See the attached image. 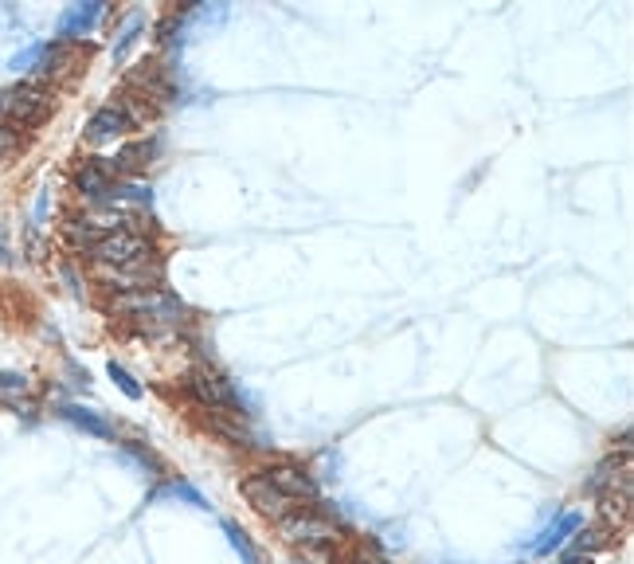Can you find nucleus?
Instances as JSON below:
<instances>
[{
	"instance_id": "f257e3e1",
	"label": "nucleus",
	"mask_w": 634,
	"mask_h": 564,
	"mask_svg": "<svg viewBox=\"0 0 634 564\" xmlns=\"http://www.w3.org/2000/svg\"><path fill=\"white\" fill-rule=\"evenodd\" d=\"M184 388H188V396L200 404V408H208V412H220V416H247L243 412V396L235 392V384L220 376L216 369H192V373L184 376Z\"/></svg>"
},
{
	"instance_id": "f03ea898",
	"label": "nucleus",
	"mask_w": 634,
	"mask_h": 564,
	"mask_svg": "<svg viewBox=\"0 0 634 564\" xmlns=\"http://www.w3.org/2000/svg\"><path fill=\"white\" fill-rule=\"evenodd\" d=\"M0 110H4L8 126H40L51 110V98L36 83H20V87H8L0 94Z\"/></svg>"
},
{
	"instance_id": "7ed1b4c3",
	"label": "nucleus",
	"mask_w": 634,
	"mask_h": 564,
	"mask_svg": "<svg viewBox=\"0 0 634 564\" xmlns=\"http://www.w3.org/2000/svg\"><path fill=\"white\" fill-rule=\"evenodd\" d=\"M91 255H94V263H102V267H130L137 259H149V255H153V243L141 232L122 228V232L102 235L91 247Z\"/></svg>"
},
{
	"instance_id": "20e7f679",
	"label": "nucleus",
	"mask_w": 634,
	"mask_h": 564,
	"mask_svg": "<svg viewBox=\"0 0 634 564\" xmlns=\"http://www.w3.org/2000/svg\"><path fill=\"white\" fill-rule=\"evenodd\" d=\"M243 498L259 510L263 517H271V521H282V517H290L294 514V506L298 502H290L282 490H274L271 482L263 478V470L259 474H251V478H243Z\"/></svg>"
},
{
	"instance_id": "39448f33",
	"label": "nucleus",
	"mask_w": 634,
	"mask_h": 564,
	"mask_svg": "<svg viewBox=\"0 0 634 564\" xmlns=\"http://www.w3.org/2000/svg\"><path fill=\"white\" fill-rule=\"evenodd\" d=\"M282 533H286L290 541H298V545H325V541L337 537V525H333V517L306 510V514L282 517Z\"/></svg>"
},
{
	"instance_id": "423d86ee",
	"label": "nucleus",
	"mask_w": 634,
	"mask_h": 564,
	"mask_svg": "<svg viewBox=\"0 0 634 564\" xmlns=\"http://www.w3.org/2000/svg\"><path fill=\"white\" fill-rule=\"evenodd\" d=\"M263 478L271 482L274 490H282L290 502H317V482L294 463H274L263 470Z\"/></svg>"
},
{
	"instance_id": "0eeeda50",
	"label": "nucleus",
	"mask_w": 634,
	"mask_h": 564,
	"mask_svg": "<svg viewBox=\"0 0 634 564\" xmlns=\"http://www.w3.org/2000/svg\"><path fill=\"white\" fill-rule=\"evenodd\" d=\"M106 4L102 0H87V4H71L63 8L59 16V44H71V40H83L87 32H94V24L102 20Z\"/></svg>"
},
{
	"instance_id": "6e6552de",
	"label": "nucleus",
	"mask_w": 634,
	"mask_h": 564,
	"mask_svg": "<svg viewBox=\"0 0 634 564\" xmlns=\"http://www.w3.org/2000/svg\"><path fill=\"white\" fill-rule=\"evenodd\" d=\"M130 126H134L130 110H126L122 102H110V106H102V110H98V114L91 118V122H87V138H91V141L122 138V134H126Z\"/></svg>"
},
{
	"instance_id": "1a4fd4ad",
	"label": "nucleus",
	"mask_w": 634,
	"mask_h": 564,
	"mask_svg": "<svg viewBox=\"0 0 634 564\" xmlns=\"http://www.w3.org/2000/svg\"><path fill=\"white\" fill-rule=\"evenodd\" d=\"M75 185L83 196H91V200H102L110 185H114V169H110V161H102V157H91L83 169H79V177H75Z\"/></svg>"
},
{
	"instance_id": "9d476101",
	"label": "nucleus",
	"mask_w": 634,
	"mask_h": 564,
	"mask_svg": "<svg viewBox=\"0 0 634 564\" xmlns=\"http://www.w3.org/2000/svg\"><path fill=\"white\" fill-rule=\"evenodd\" d=\"M59 416L71 423V427H79V431L94 435V439H114V423L106 420L102 412L83 408V404H63V408H59Z\"/></svg>"
},
{
	"instance_id": "9b49d317",
	"label": "nucleus",
	"mask_w": 634,
	"mask_h": 564,
	"mask_svg": "<svg viewBox=\"0 0 634 564\" xmlns=\"http://www.w3.org/2000/svg\"><path fill=\"white\" fill-rule=\"evenodd\" d=\"M580 525H584V514H560L556 521H552V525H548V529H544L541 537L533 541V553L548 557V553H552V549H560V545H564V541H568V537H572Z\"/></svg>"
},
{
	"instance_id": "f8f14e48",
	"label": "nucleus",
	"mask_w": 634,
	"mask_h": 564,
	"mask_svg": "<svg viewBox=\"0 0 634 564\" xmlns=\"http://www.w3.org/2000/svg\"><path fill=\"white\" fill-rule=\"evenodd\" d=\"M153 141H137V145H126L118 157H114V165L110 169H122V173H137V169H145L149 165V157H153Z\"/></svg>"
},
{
	"instance_id": "ddd939ff",
	"label": "nucleus",
	"mask_w": 634,
	"mask_h": 564,
	"mask_svg": "<svg viewBox=\"0 0 634 564\" xmlns=\"http://www.w3.org/2000/svg\"><path fill=\"white\" fill-rule=\"evenodd\" d=\"M576 533H580L576 549H580L584 557H588L591 549H603V545H611V521H599V525H580Z\"/></svg>"
},
{
	"instance_id": "4468645a",
	"label": "nucleus",
	"mask_w": 634,
	"mask_h": 564,
	"mask_svg": "<svg viewBox=\"0 0 634 564\" xmlns=\"http://www.w3.org/2000/svg\"><path fill=\"white\" fill-rule=\"evenodd\" d=\"M102 200H110V204H134V208H149V188L141 185H110V192L102 196Z\"/></svg>"
},
{
	"instance_id": "2eb2a0df",
	"label": "nucleus",
	"mask_w": 634,
	"mask_h": 564,
	"mask_svg": "<svg viewBox=\"0 0 634 564\" xmlns=\"http://www.w3.org/2000/svg\"><path fill=\"white\" fill-rule=\"evenodd\" d=\"M224 533H227V541H231V549L243 557V564H259V549L251 545V537H247L235 521H224Z\"/></svg>"
},
{
	"instance_id": "dca6fc26",
	"label": "nucleus",
	"mask_w": 634,
	"mask_h": 564,
	"mask_svg": "<svg viewBox=\"0 0 634 564\" xmlns=\"http://www.w3.org/2000/svg\"><path fill=\"white\" fill-rule=\"evenodd\" d=\"M141 32H145V20H141V16H130L126 28H122V36H118V44H114V59H118V63L130 55V47L141 40Z\"/></svg>"
},
{
	"instance_id": "f3484780",
	"label": "nucleus",
	"mask_w": 634,
	"mask_h": 564,
	"mask_svg": "<svg viewBox=\"0 0 634 564\" xmlns=\"http://www.w3.org/2000/svg\"><path fill=\"white\" fill-rule=\"evenodd\" d=\"M161 494H169V498H181L188 506H196V510H208V498L200 494V490H192L188 482H173V486H165V490H157L153 498H161Z\"/></svg>"
},
{
	"instance_id": "a211bd4d",
	"label": "nucleus",
	"mask_w": 634,
	"mask_h": 564,
	"mask_svg": "<svg viewBox=\"0 0 634 564\" xmlns=\"http://www.w3.org/2000/svg\"><path fill=\"white\" fill-rule=\"evenodd\" d=\"M44 47L47 44H28L24 51H16L12 59H8V67L20 75V71H36L40 67V59H44Z\"/></svg>"
},
{
	"instance_id": "6ab92c4d",
	"label": "nucleus",
	"mask_w": 634,
	"mask_h": 564,
	"mask_svg": "<svg viewBox=\"0 0 634 564\" xmlns=\"http://www.w3.org/2000/svg\"><path fill=\"white\" fill-rule=\"evenodd\" d=\"M106 373H110V380H114V384H118V388H122L130 400H141V396H145V388H141V384L134 380V373H130V369H122L118 361H110V369H106Z\"/></svg>"
},
{
	"instance_id": "aec40b11",
	"label": "nucleus",
	"mask_w": 634,
	"mask_h": 564,
	"mask_svg": "<svg viewBox=\"0 0 634 564\" xmlns=\"http://www.w3.org/2000/svg\"><path fill=\"white\" fill-rule=\"evenodd\" d=\"M212 427L224 435V439H231L235 447H251V435L243 431V427H235V423H224V420H212Z\"/></svg>"
},
{
	"instance_id": "412c9836",
	"label": "nucleus",
	"mask_w": 634,
	"mask_h": 564,
	"mask_svg": "<svg viewBox=\"0 0 634 564\" xmlns=\"http://www.w3.org/2000/svg\"><path fill=\"white\" fill-rule=\"evenodd\" d=\"M126 455H130V459H137L141 467H149L153 474H161V459H157V455H153L149 447H137V443H126Z\"/></svg>"
},
{
	"instance_id": "4be33fe9",
	"label": "nucleus",
	"mask_w": 634,
	"mask_h": 564,
	"mask_svg": "<svg viewBox=\"0 0 634 564\" xmlns=\"http://www.w3.org/2000/svg\"><path fill=\"white\" fill-rule=\"evenodd\" d=\"M24 388H28V376L4 373V369H0V396H16V392H24Z\"/></svg>"
},
{
	"instance_id": "5701e85b",
	"label": "nucleus",
	"mask_w": 634,
	"mask_h": 564,
	"mask_svg": "<svg viewBox=\"0 0 634 564\" xmlns=\"http://www.w3.org/2000/svg\"><path fill=\"white\" fill-rule=\"evenodd\" d=\"M20 145V134H16V126H0V157L4 153H12Z\"/></svg>"
},
{
	"instance_id": "b1692460",
	"label": "nucleus",
	"mask_w": 634,
	"mask_h": 564,
	"mask_svg": "<svg viewBox=\"0 0 634 564\" xmlns=\"http://www.w3.org/2000/svg\"><path fill=\"white\" fill-rule=\"evenodd\" d=\"M556 564H591V557H584V553H572V557H564V561Z\"/></svg>"
},
{
	"instance_id": "393cba45",
	"label": "nucleus",
	"mask_w": 634,
	"mask_h": 564,
	"mask_svg": "<svg viewBox=\"0 0 634 564\" xmlns=\"http://www.w3.org/2000/svg\"><path fill=\"white\" fill-rule=\"evenodd\" d=\"M8 259V239H4V228H0V263Z\"/></svg>"
}]
</instances>
